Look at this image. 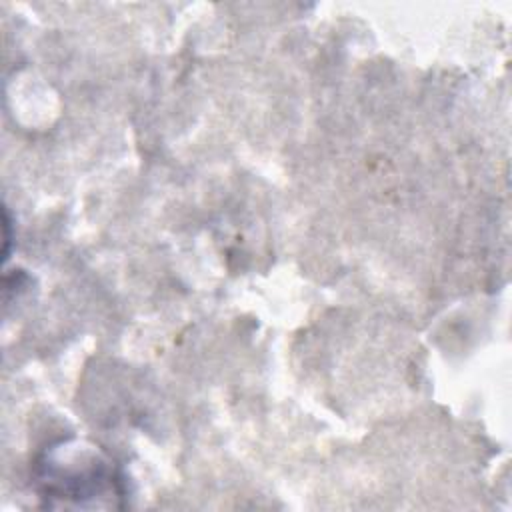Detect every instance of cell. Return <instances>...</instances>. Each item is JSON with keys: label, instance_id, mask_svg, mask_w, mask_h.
<instances>
[{"label": "cell", "instance_id": "cell-1", "mask_svg": "<svg viewBox=\"0 0 512 512\" xmlns=\"http://www.w3.org/2000/svg\"><path fill=\"white\" fill-rule=\"evenodd\" d=\"M120 476L114 472L108 460L94 456L90 452L80 454L72 452L68 456L56 458L50 456L40 474V494L42 498L60 500V502H78L80 506L86 500L120 496Z\"/></svg>", "mask_w": 512, "mask_h": 512}]
</instances>
